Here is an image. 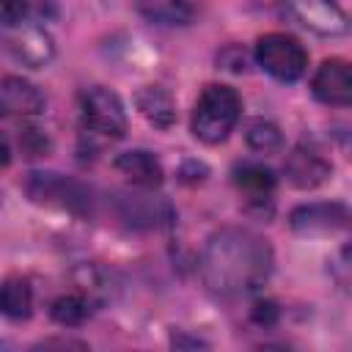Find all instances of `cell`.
I'll list each match as a JSON object with an SVG mask.
<instances>
[{
    "mask_svg": "<svg viewBox=\"0 0 352 352\" xmlns=\"http://www.w3.org/2000/svg\"><path fill=\"white\" fill-rule=\"evenodd\" d=\"M256 60L258 66L280 82H294L305 74L308 55L302 44L286 33H267L256 41Z\"/></svg>",
    "mask_w": 352,
    "mask_h": 352,
    "instance_id": "3",
    "label": "cell"
},
{
    "mask_svg": "<svg viewBox=\"0 0 352 352\" xmlns=\"http://www.w3.org/2000/svg\"><path fill=\"white\" fill-rule=\"evenodd\" d=\"M245 138H248L250 148L264 151V154H270V151H278V148H280V132H278V126H275V124H270V121H253V124H248Z\"/></svg>",
    "mask_w": 352,
    "mask_h": 352,
    "instance_id": "18",
    "label": "cell"
},
{
    "mask_svg": "<svg viewBox=\"0 0 352 352\" xmlns=\"http://www.w3.org/2000/svg\"><path fill=\"white\" fill-rule=\"evenodd\" d=\"M239 96L234 88L212 82L201 91L192 110V135L204 143H220L239 121Z\"/></svg>",
    "mask_w": 352,
    "mask_h": 352,
    "instance_id": "2",
    "label": "cell"
},
{
    "mask_svg": "<svg viewBox=\"0 0 352 352\" xmlns=\"http://www.w3.org/2000/svg\"><path fill=\"white\" fill-rule=\"evenodd\" d=\"M272 270L270 245L242 228L214 234L201 256V278L220 297H245L256 292Z\"/></svg>",
    "mask_w": 352,
    "mask_h": 352,
    "instance_id": "1",
    "label": "cell"
},
{
    "mask_svg": "<svg viewBox=\"0 0 352 352\" xmlns=\"http://www.w3.org/2000/svg\"><path fill=\"white\" fill-rule=\"evenodd\" d=\"M283 170H286L289 182H292L294 187L308 190V187L322 184V182L330 176V162H327L322 154H316L314 148H302V146H297V148L286 157Z\"/></svg>",
    "mask_w": 352,
    "mask_h": 352,
    "instance_id": "11",
    "label": "cell"
},
{
    "mask_svg": "<svg viewBox=\"0 0 352 352\" xmlns=\"http://www.w3.org/2000/svg\"><path fill=\"white\" fill-rule=\"evenodd\" d=\"M25 190L33 201L47 204V206H58L69 212H85L88 206V192L77 182L60 173H30L25 182Z\"/></svg>",
    "mask_w": 352,
    "mask_h": 352,
    "instance_id": "5",
    "label": "cell"
},
{
    "mask_svg": "<svg viewBox=\"0 0 352 352\" xmlns=\"http://www.w3.org/2000/svg\"><path fill=\"white\" fill-rule=\"evenodd\" d=\"M30 305H33V294H30L28 280L8 278L3 283V314L8 319H28L30 316Z\"/></svg>",
    "mask_w": 352,
    "mask_h": 352,
    "instance_id": "15",
    "label": "cell"
},
{
    "mask_svg": "<svg viewBox=\"0 0 352 352\" xmlns=\"http://www.w3.org/2000/svg\"><path fill=\"white\" fill-rule=\"evenodd\" d=\"M140 8H143L151 19H160V22H168V25L187 22V19L192 16L187 0H143Z\"/></svg>",
    "mask_w": 352,
    "mask_h": 352,
    "instance_id": "17",
    "label": "cell"
},
{
    "mask_svg": "<svg viewBox=\"0 0 352 352\" xmlns=\"http://www.w3.org/2000/svg\"><path fill=\"white\" fill-rule=\"evenodd\" d=\"M25 8H28V3H25V0H0L3 25H6V28L19 25V22H22V16H25Z\"/></svg>",
    "mask_w": 352,
    "mask_h": 352,
    "instance_id": "19",
    "label": "cell"
},
{
    "mask_svg": "<svg viewBox=\"0 0 352 352\" xmlns=\"http://www.w3.org/2000/svg\"><path fill=\"white\" fill-rule=\"evenodd\" d=\"M314 96L324 104L352 107V63L341 58L324 60L314 74Z\"/></svg>",
    "mask_w": 352,
    "mask_h": 352,
    "instance_id": "7",
    "label": "cell"
},
{
    "mask_svg": "<svg viewBox=\"0 0 352 352\" xmlns=\"http://www.w3.org/2000/svg\"><path fill=\"white\" fill-rule=\"evenodd\" d=\"M234 184L248 198V204L264 206L272 201L275 192V173L261 162H245L234 168Z\"/></svg>",
    "mask_w": 352,
    "mask_h": 352,
    "instance_id": "12",
    "label": "cell"
},
{
    "mask_svg": "<svg viewBox=\"0 0 352 352\" xmlns=\"http://www.w3.org/2000/svg\"><path fill=\"white\" fill-rule=\"evenodd\" d=\"M6 52L16 63L38 69L52 60L55 47L50 33L41 30L38 25H14V28H6Z\"/></svg>",
    "mask_w": 352,
    "mask_h": 352,
    "instance_id": "6",
    "label": "cell"
},
{
    "mask_svg": "<svg viewBox=\"0 0 352 352\" xmlns=\"http://www.w3.org/2000/svg\"><path fill=\"white\" fill-rule=\"evenodd\" d=\"M138 110L154 124V126H170L173 118H176V110H173V99L157 88V85H148L138 94Z\"/></svg>",
    "mask_w": 352,
    "mask_h": 352,
    "instance_id": "14",
    "label": "cell"
},
{
    "mask_svg": "<svg viewBox=\"0 0 352 352\" xmlns=\"http://www.w3.org/2000/svg\"><path fill=\"white\" fill-rule=\"evenodd\" d=\"M352 214L338 204H314L292 212V228L300 234H327L349 226Z\"/></svg>",
    "mask_w": 352,
    "mask_h": 352,
    "instance_id": "10",
    "label": "cell"
},
{
    "mask_svg": "<svg viewBox=\"0 0 352 352\" xmlns=\"http://www.w3.org/2000/svg\"><path fill=\"white\" fill-rule=\"evenodd\" d=\"M80 118L85 132L118 140L126 135V110L121 99L107 88H88L80 96Z\"/></svg>",
    "mask_w": 352,
    "mask_h": 352,
    "instance_id": "4",
    "label": "cell"
},
{
    "mask_svg": "<svg viewBox=\"0 0 352 352\" xmlns=\"http://www.w3.org/2000/svg\"><path fill=\"white\" fill-rule=\"evenodd\" d=\"M116 168H118L132 184H140V187H160V184H162V165H160V160H157L154 154L143 151V148L118 154Z\"/></svg>",
    "mask_w": 352,
    "mask_h": 352,
    "instance_id": "13",
    "label": "cell"
},
{
    "mask_svg": "<svg viewBox=\"0 0 352 352\" xmlns=\"http://www.w3.org/2000/svg\"><path fill=\"white\" fill-rule=\"evenodd\" d=\"M44 94L22 80V77H3L0 85V107L3 116H19V118H30V116H41L44 113Z\"/></svg>",
    "mask_w": 352,
    "mask_h": 352,
    "instance_id": "9",
    "label": "cell"
},
{
    "mask_svg": "<svg viewBox=\"0 0 352 352\" xmlns=\"http://www.w3.org/2000/svg\"><path fill=\"white\" fill-rule=\"evenodd\" d=\"M297 22L319 36H338L346 30V16L336 0H280Z\"/></svg>",
    "mask_w": 352,
    "mask_h": 352,
    "instance_id": "8",
    "label": "cell"
},
{
    "mask_svg": "<svg viewBox=\"0 0 352 352\" xmlns=\"http://www.w3.org/2000/svg\"><path fill=\"white\" fill-rule=\"evenodd\" d=\"M88 314H91V305H88V300L80 297V294H63V297H58V300L52 302V319H55L58 324H66V327L85 322Z\"/></svg>",
    "mask_w": 352,
    "mask_h": 352,
    "instance_id": "16",
    "label": "cell"
}]
</instances>
